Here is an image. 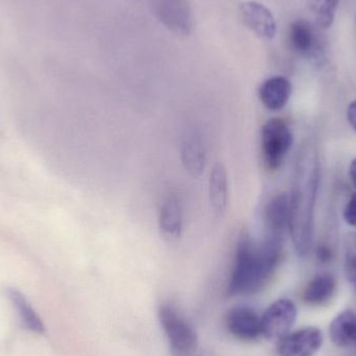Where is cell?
Instances as JSON below:
<instances>
[{
	"instance_id": "1",
	"label": "cell",
	"mask_w": 356,
	"mask_h": 356,
	"mask_svg": "<svg viewBox=\"0 0 356 356\" xmlns=\"http://www.w3.org/2000/svg\"><path fill=\"white\" fill-rule=\"evenodd\" d=\"M282 254V238L267 236L257 244L244 232L236 244L228 295L247 296L263 290L275 273Z\"/></svg>"
},
{
	"instance_id": "2",
	"label": "cell",
	"mask_w": 356,
	"mask_h": 356,
	"mask_svg": "<svg viewBox=\"0 0 356 356\" xmlns=\"http://www.w3.org/2000/svg\"><path fill=\"white\" fill-rule=\"evenodd\" d=\"M319 182L317 154L311 149L302 152L297 162L291 198L290 230L295 250L305 257L311 250L314 230V207Z\"/></svg>"
},
{
	"instance_id": "3",
	"label": "cell",
	"mask_w": 356,
	"mask_h": 356,
	"mask_svg": "<svg viewBox=\"0 0 356 356\" xmlns=\"http://www.w3.org/2000/svg\"><path fill=\"white\" fill-rule=\"evenodd\" d=\"M159 319L175 356H196L198 339L191 324L170 305H161Z\"/></svg>"
},
{
	"instance_id": "4",
	"label": "cell",
	"mask_w": 356,
	"mask_h": 356,
	"mask_svg": "<svg viewBox=\"0 0 356 356\" xmlns=\"http://www.w3.org/2000/svg\"><path fill=\"white\" fill-rule=\"evenodd\" d=\"M293 144V134L286 121L270 119L261 131V154L264 164L270 171L282 167Z\"/></svg>"
},
{
	"instance_id": "5",
	"label": "cell",
	"mask_w": 356,
	"mask_h": 356,
	"mask_svg": "<svg viewBox=\"0 0 356 356\" xmlns=\"http://www.w3.org/2000/svg\"><path fill=\"white\" fill-rule=\"evenodd\" d=\"M297 318V307L289 299L272 303L261 316L263 336L268 340L280 341L289 334Z\"/></svg>"
},
{
	"instance_id": "6",
	"label": "cell",
	"mask_w": 356,
	"mask_h": 356,
	"mask_svg": "<svg viewBox=\"0 0 356 356\" xmlns=\"http://www.w3.org/2000/svg\"><path fill=\"white\" fill-rule=\"evenodd\" d=\"M323 344L321 330L307 327L288 334L278 341L277 355L280 356H314Z\"/></svg>"
},
{
	"instance_id": "7",
	"label": "cell",
	"mask_w": 356,
	"mask_h": 356,
	"mask_svg": "<svg viewBox=\"0 0 356 356\" xmlns=\"http://www.w3.org/2000/svg\"><path fill=\"white\" fill-rule=\"evenodd\" d=\"M289 42L296 54L312 60H320L324 54L323 43L315 26L309 21L297 20L289 29Z\"/></svg>"
},
{
	"instance_id": "8",
	"label": "cell",
	"mask_w": 356,
	"mask_h": 356,
	"mask_svg": "<svg viewBox=\"0 0 356 356\" xmlns=\"http://www.w3.org/2000/svg\"><path fill=\"white\" fill-rule=\"evenodd\" d=\"M228 332L241 341H254L263 336L261 319L248 307H236L226 316Z\"/></svg>"
},
{
	"instance_id": "9",
	"label": "cell",
	"mask_w": 356,
	"mask_h": 356,
	"mask_svg": "<svg viewBox=\"0 0 356 356\" xmlns=\"http://www.w3.org/2000/svg\"><path fill=\"white\" fill-rule=\"evenodd\" d=\"M241 17L247 27L263 40L273 39L276 33V21L271 10L255 1L241 4Z\"/></svg>"
},
{
	"instance_id": "10",
	"label": "cell",
	"mask_w": 356,
	"mask_h": 356,
	"mask_svg": "<svg viewBox=\"0 0 356 356\" xmlns=\"http://www.w3.org/2000/svg\"><path fill=\"white\" fill-rule=\"evenodd\" d=\"M291 216V198L288 193H280L271 199L266 207L265 222L268 236L284 240L289 229Z\"/></svg>"
},
{
	"instance_id": "11",
	"label": "cell",
	"mask_w": 356,
	"mask_h": 356,
	"mask_svg": "<svg viewBox=\"0 0 356 356\" xmlns=\"http://www.w3.org/2000/svg\"><path fill=\"white\" fill-rule=\"evenodd\" d=\"M156 8L159 18L169 29L180 35L190 33L192 20L184 0H158Z\"/></svg>"
},
{
	"instance_id": "12",
	"label": "cell",
	"mask_w": 356,
	"mask_h": 356,
	"mask_svg": "<svg viewBox=\"0 0 356 356\" xmlns=\"http://www.w3.org/2000/svg\"><path fill=\"white\" fill-rule=\"evenodd\" d=\"M293 87L286 77L273 76L266 79L259 89V97L265 108L270 111L284 108L292 96Z\"/></svg>"
},
{
	"instance_id": "13",
	"label": "cell",
	"mask_w": 356,
	"mask_h": 356,
	"mask_svg": "<svg viewBox=\"0 0 356 356\" xmlns=\"http://www.w3.org/2000/svg\"><path fill=\"white\" fill-rule=\"evenodd\" d=\"M209 196L211 209L218 217L226 213L228 207V179L226 168L217 163L211 169L209 178Z\"/></svg>"
},
{
	"instance_id": "14",
	"label": "cell",
	"mask_w": 356,
	"mask_h": 356,
	"mask_svg": "<svg viewBox=\"0 0 356 356\" xmlns=\"http://www.w3.org/2000/svg\"><path fill=\"white\" fill-rule=\"evenodd\" d=\"M181 161L186 172L193 177H201L207 165V152L199 136H188L181 146Z\"/></svg>"
},
{
	"instance_id": "15",
	"label": "cell",
	"mask_w": 356,
	"mask_h": 356,
	"mask_svg": "<svg viewBox=\"0 0 356 356\" xmlns=\"http://www.w3.org/2000/svg\"><path fill=\"white\" fill-rule=\"evenodd\" d=\"M160 228L163 234L169 238H177L181 236L184 218L182 207L177 195H169L161 207Z\"/></svg>"
},
{
	"instance_id": "16",
	"label": "cell",
	"mask_w": 356,
	"mask_h": 356,
	"mask_svg": "<svg viewBox=\"0 0 356 356\" xmlns=\"http://www.w3.org/2000/svg\"><path fill=\"white\" fill-rule=\"evenodd\" d=\"M330 336L337 346L356 349V313L345 311L337 316L330 323Z\"/></svg>"
},
{
	"instance_id": "17",
	"label": "cell",
	"mask_w": 356,
	"mask_h": 356,
	"mask_svg": "<svg viewBox=\"0 0 356 356\" xmlns=\"http://www.w3.org/2000/svg\"><path fill=\"white\" fill-rule=\"evenodd\" d=\"M336 290V278L330 274H320L305 286L302 295L303 300L311 305H325L334 297Z\"/></svg>"
},
{
	"instance_id": "18",
	"label": "cell",
	"mask_w": 356,
	"mask_h": 356,
	"mask_svg": "<svg viewBox=\"0 0 356 356\" xmlns=\"http://www.w3.org/2000/svg\"><path fill=\"white\" fill-rule=\"evenodd\" d=\"M8 295H10V300L13 301L15 307L18 309L25 327L29 328L31 332H37V334H43L44 330H45L43 323L38 318L35 311L31 309L25 297L19 291L15 290V289H10L8 291Z\"/></svg>"
},
{
	"instance_id": "19",
	"label": "cell",
	"mask_w": 356,
	"mask_h": 356,
	"mask_svg": "<svg viewBox=\"0 0 356 356\" xmlns=\"http://www.w3.org/2000/svg\"><path fill=\"white\" fill-rule=\"evenodd\" d=\"M339 3L340 0H307V6L315 19V22L322 29H327L332 26Z\"/></svg>"
},
{
	"instance_id": "20",
	"label": "cell",
	"mask_w": 356,
	"mask_h": 356,
	"mask_svg": "<svg viewBox=\"0 0 356 356\" xmlns=\"http://www.w3.org/2000/svg\"><path fill=\"white\" fill-rule=\"evenodd\" d=\"M345 271L356 291V234L347 236L345 245Z\"/></svg>"
},
{
	"instance_id": "21",
	"label": "cell",
	"mask_w": 356,
	"mask_h": 356,
	"mask_svg": "<svg viewBox=\"0 0 356 356\" xmlns=\"http://www.w3.org/2000/svg\"><path fill=\"white\" fill-rule=\"evenodd\" d=\"M345 221L349 225L356 227V194L349 199L344 211Z\"/></svg>"
},
{
	"instance_id": "22",
	"label": "cell",
	"mask_w": 356,
	"mask_h": 356,
	"mask_svg": "<svg viewBox=\"0 0 356 356\" xmlns=\"http://www.w3.org/2000/svg\"><path fill=\"white\" fill-rule=\"evenodd\" d=\"M334 257L332 248L327 245L321 244L317 249V257L321 263H330Z\"/></svg>"
},
{
	"instance_id": "23",
	"label": "cell",
	"mask_w": 356,
	"mask_h": 356,
	"mask_svg": "<svg viewBox=\"0 0 356 356\" xmlns=\"http://www.w3.org/2000/svg\"><path fill=\"white\" fill-rule=\"evenodd\" d=\"M347 118H348V122L350 123L351 127L356 131V100L351 102L350 106H348Z\"/></svg>"
},
{
	"instance_id": "24",
	"label": "cell",
	"mask_w": 356,
	"mask_h": 356,
	"mask_svg": "<svg viewBox=\"0 0 356 356\" xmlns=\"http://www.w3.org/2000/svg\"><path fill=\"white\" fill-rule=\"evenodd\" d=\"M349 175H350L353 186L356 188V159L351 163L350 168H349Z\"/></svg>"
},
{
	"instance_id": "25",
	"label": "cell",
	"mask_w": 356,
	"mask_h": 356,
	"mask_svg": "<svg viewBox=\"0 0 356 356\" xmlns=\"http://www.w3.org/2000/svg\"><path fill=\"white\" fill-rule=\"evenodd\" d=\"M196 356H213L211 355V353H209V351H204V353H199V355H197Z\"/></svg>"
}]
</instances>
